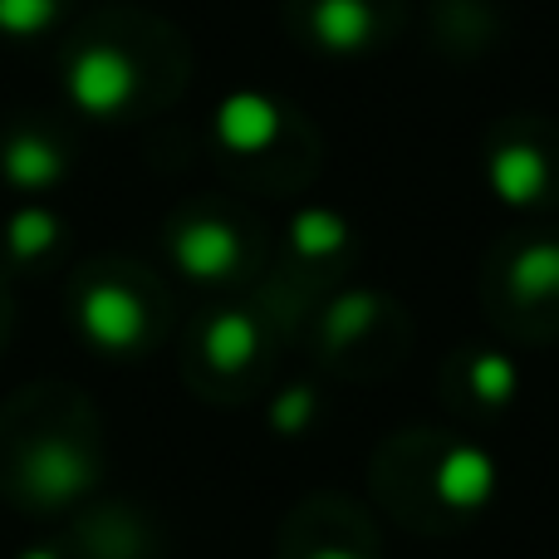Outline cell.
Here are the masks:
<instances>
[{
	"instance_id": "cell-3",
	"label": "cell",
	"mask_w": 559,
	"mask_h": 559,
	"mask_svg": "<svg viewBox=\"0 0 559 559\" xmlns=\"http://www.w3.org/2000/svg\"><path fill=\"white\" fill-rule=\"evenodd\" d=\"M216 138L231 153H265L280 138V108L265 94H231L216 108Z\"/></svg>"
},
{
	"instance_id": "cell-7",
	"label": "cell",
	"mask_w": 559,
	"mask_h": 559,
	"mask_svg": "<svg viewBox=\"0 0 559 559\" xmlns=\"http://www.w3.org/2000/svg\"><path fill=\"white\" fill-rule=\"evenodd\" d=\"M314 39L324 49H334V55H358L373 39V10H368V0H319Z\"/></svg>"
},
{
	"instance_id": "cell-19",
	"label": "cell",
	"mask_w": 559,
	"mask_h": 559,
	"mask_svg": "<svg viewBox=\"0 0 559 559\" xmlns=\"http://www.w3.org/2000/svg\"><path fill=\"white\" fill-rule=\"evenodd\" d=\"M25 559H49V555H45V550H39V555H25Z\"/></svg>"
},
{
	"instance_id": "cell-15",
	"label": "cell",
	"mask_w": 559,
	"mask_h": 559,
	"mask_svg": "<svg viewBox=\"0 0 559 559\" xmlns=\"http://www.w3.org/2000/svg\"><path fill=\"white\" fill-rule=\"evenodd\" d=\"M49 15H55V0H0V29L10 35H29L49 25Z\"/></svg>"
},
{
	"instance_id": "cell-14",
	"label": "cell",
	"mask_w": 559,
	"mask_h": 559,
	"mask_svg": "<svg viewBox=\"0 0 559 559\" xmlns=\"http://www.w3.org/2000/svg\"><path fill=\"white\" fill-rule=\"evenodd\" d=\"M373 314H378V299L373 295H344L329 305V319H324V334L329 344H354L373 329Z\"/></svg>"
},
{
	"instance_id": "cell-10",
	"label": "cell",
	"mask_w": 559,
	"mask_h": 559,
	"mask_svg": "<svg viewBox=\"0 0 559 559\" xmlns=\"http://www.w3.org/2000/svg\"><path fill=\"white\" fill-rule=\"evenodd\" d=\"M289 241H295L299 255H309V261H319V255H334L344 251L348 241V222L334 212H299L295 226H289Z\"/></svg>"
},
{
	"instance_id": "cell-16",
	"label": "cell",
	"mask_w": 559,
	"mask_h": 559,
	"mask_svg": "<svg viewBox=\"0 0 559 559\" xmlns=\"http://www.w3.org/2000/svg\"><path fill=\"white\" fill-rule=\"evenodd\" d=\"M49 241H55V222H49L45 212H20L15 226H10V246H15L20 255L45 251Z\"/></svg>"
},
{
	"instance_id": "cell-6",
	"label": "cell",
	"mask_w": 559,
	"mask_h": 559,
	"mask_svg": "<svg viewBox=\"0 0 559 559\" xmlns=\"http://www.w3.org/2000/svg\"><path fill=\"white\" fill-rule=\"evenodd\" d=\"M177 261L197 280H222L241 261V241H236V231L222 222H192L177 236Z\"/></svg>"
},
{
	"instance_id": "cell-2",
	"label": "cell",
	"mask_w": 559,
	"mask_h": 559,
	"mask_svg": "<svg viewBox=\"0 0 559 559\" xmlns=\"http://www.w3.org/2000/svg\"><path fill=\"white\" fill-rule=\"evenodd\" d=\"M486 177H491V192L506 206H535L545 197V187H550V163H545V153L535 143H506L491 153Z\"/></svg>"
},
{
	"instance_id": "cell-18",
	"label": "cell",
	"mask_w": 559,
	"mask_h": 559,
	"mask_svg": "<svg viewBox=\"0 0 559 559\" xmlns=\"http://www.w3.org/2000/svg\"><path fill=\"white\" fill-rule=\"evenodd\" d=\"M309 559H358V555H348V550H319V555H309Z\"/></svg>"
},
{
	"instance_id": "cell-12",
	"label": "cell",
	"mask_w": 559,
	"mask_h": 559,
	"mask_svg": "<svg viewBox=\"0 0 559 559\" xmlns=\"http://www.w3.org/2000/svg\"><path fill=\"white\" fill-rule=\"evenodd\" d=\"M515 388H521V373H515V364L506 354H481L472 364V393L481 397L486 407H506L515 397Z\"/></svg>"
},
{
	"instance_id": "cell-13",
	"label": "cell",
	"mask_w": 559,
	"mask_h": 559,
	"mask_svg": "<svg viewBox=\"0 0 559 559\" xmlns=\"http://www.w3.org/2000/svg\"><path fill=\"white\" fill-rule=\"evenodd\" d=\"M5 173H10V182H20V187H45L49 177H59V157L49 153L39 138H15L5 153Z\"/></svg>"
},
{
	"instance_id": "cell-5",
	"label": "cell",
	"mask_w": 559,
	"mask_h": 559,
	"mask_svg": "<svg viewBox=\"0 0 559 559\" xmlns=\"http://www.w3.org/2000/svg\"><path fill=\"white\" fill-rule=\"evenodd\" d=\"M79 314H84L88 338L104 344V348H128V344L143 338V305H138L128 289H118V285L88 289V299H84Z\"/></svg>"
},
{
	"instance_id": "cell-9",
	"label": "cell",
	"mask_w": 559,
	"mask_h": 559,
	"mask_svg": "<svg viewBox=\"0 0 559 559\" xmlns=\"http://www.w3.org/2000/svg\"><path fill=\"white\" fill-rule=\"evenodd\" d=\"M255 344H261V334H255V324L246 314H222L212 329H206V358H212L216 368H226V373L251 364Z\"/></svg>"
},
{
	"instance_id": "cell-1",
	"label": "cell",
	"mask_w": 559,
	"mask_h": 559,
	"mask_svg": "<svg viewBox=\"0 0 559 559\" xmlns=\"http://www.w3.org/2000/svg\"><path fill=\"white\" fill-rule=\"evenodd\" d=\"M69 94L79 98L84 114H114L133 94V64L123 55H114V49H88L74 64V74H69Z\"/></svg>"
},
{
	"instance_id": "cell-17",
	"label": "cell",
	"mask_w": 559,
	"mask_h": 559,
	"mask_svg": "<svg viewBox=\"0 0 559 559\" xmlns=\"http://www.w3.org/2000/svg\"><path fill=\"white\" fill-rule=\"evenodd\" d=\"M309 417H314V393H309V388H289V393L275 403V427L289 437L305 432Z\"/></svg>"
},
{
	"instance_id": "cell-4",
	"label": "cell",
	"mask_w": 559,
	"mask_h": 559,
	"mask_svg": "<svg viewBox=\"0 0 559 559\" xmlns=\"http://www.w3.org/2000/svg\"><path fill=\"white\" fill-rule=\"evenodd\" d=\"M491 491H496V462L481 447H452L437 462V496L452 511H476V506L491 501Z\"/></svg>"
},
{
	"instance_id": "cell-8",
	"label": "cell",
	"mask_w": 559,
	"mask_h": 559,
	"mask_svg": "<svg viewBox=\"0 0 559 559\" xmlns=\"http://www.w3.org/2000/svg\"><path fill=\"white\" fill-rule=\"evenodd\" d=\"M511 285H515V295L531 299V305H540V299H555L559 295V246L555 241H540V246H531V251L515 255Z\"/></svg>"
},
{
	"instance_id": "cell-11",
	"label": "cell",
	"mask_w": 559,
	"mask_h": 559,
	"mask_svg": "<svg viewBox=\"0 0 559 559\" xmlns=\"http://www.w3.org/2000/svg\"><path fill=\"white\" fill-rule=\"evenodd\" d=\"M35 486L39 496H49V501H59V496H69L74 486H84V462H79L69 447H45V452L35 456Z\"/></svg>"
}]
</instances>
